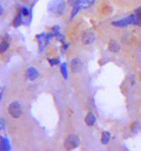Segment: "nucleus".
I'll return each mask as SVG.
<instances>
[{
	"instance_id": "15",
	"label": "nucleus",
	"mask_w": 141,
	"mask_h": 151,
	"mask_svg": "<svg viewBox=\"0 0 141 151\" xmlns=\"http://www.w3.org/2000/svg\"><path fill=\"white\" fill-rule=\"evenodd\" d=\"M22 23H23V15H22V13H19V14H17L16 17H15L13 25L15 28H18V27H20L22 25Z\"/></svg>"
},
{
	"instance_id": "23",
	"label": "nucleus",
	"mask_w": 141,
	"mask_h": 151,
	"mask_svg": "<svg viewBox=\"0 0 141 151\" xmlns=\"http://www.w3.org/2000/svg\"><path fill=\"white\" fill-rule=\"evenodd\" d=\"M3 13V8H2V6L0 5V15H1Z\"/></svg>"
},
{
	"instance_id": "9",
	"label": "nucleus",
	"mask_w": 141,
	"mask_h": 151,
	"mask_svg": "<svg viewBox=\"0 0 141 151\" xmlns=\"http://www.w3.org/2000/svg\"><path fill=\"white\" fill-rule=\"evenodd\" d=\"M108 49H109L110 52L113 53H118L120 50H121V45L117 40H114V39H111L108 43Z\"/></svg>"
},
{
	"instance_id": "12",
	"label": "nucleus",
	"mask_w": 141,
	"mask_h": 151,
	"mask_svg": "<svg viewBox=\"0 0 141 151\" xmlns=\"http://www.w3.org/2000/svg\"><path fill=\"white\" fill-rule=\"evenodd\" d=\"M111 140V134L109 132L105 131L102 132V135H101V143L104 144V145H107L108 143L110 142Z\"/></svg>"
},
{
	"instance_id": "7",
	"label": "nucleus",
	"mask_w": 141,
	"mask_h": 151,
	"mask_svg": "<svg viewBox=\"0 0 141 151\" xmlns=\"http://www.w3.org/2000/svg\"><path fill=\"white\" fill-rule=\"evenodd\" d=\"M95 38L96 37H95L94 32H92L90 31H87V32H84L82 34V44H84V45H90L95 41Z\"/></svg>"
},
{
	"instance_id": "11",
	"label": "nucleus",
	"mask_w": 141,
	"mask_h": 151,
	"mask_svg": "<svg viewBox=\"0 0 141 151\" xmlns=\"http://www.w3.org/2000/svg\"><path fill=\"white\" fill-rule=\"evenodd\" d=\"M84 122L86 124V126H88V127L94 126L95 123H96V117H95V115L92 113V112H89L87 115H86V117H85V119H84Z\"/></svg>"
},
{
	"instance_id": "19",
	"label": "nucleus",
	"mask_w": 141,
	"mask_h": 151,
	"mask_svg": "<svg viewBox=\"0 0 141 151\" xmlns=\"http://www.w3.org/2000/svg\"><path fill=\"white\" fill-rule=\"evenodd\" d=\"M21 13H22V15L24 17H28L29 15V8H26V7H22L21 8Z\"/></svg>"
},
{
	"instance_id": "6",
	"label": "nucleus",
	"mask_w": 141,
	"mask_h": 151,
	"mask_svg": "<svg viewBox=\"0 0 141 151\" xmlns=\"http://www.w3.org/2000/svg\"><path fill=\"white\" fill-rule=\"evenodd\" d=\"M71 70L74 74H79L82 70V61L79 57H76L71 61Z\"/></svg>"
},
{
	"instance_id": "5",
	"label": "nucleus",
	"mask_w": 141,
	"mask_h": 151,
	"mask_svg": "<svg viewBox=\"0 0 141 151\" xmlns=\"http://www.w3.org/2000/svg\"><path fill=\"white\" fill-rule=\"evenodd\" d=\"M52 37H54L53 34H45V32H42V34L37 35V39L38 46H39L40 51L44 50V48H45L46 45L49 43L50 39Z\"/></svg>"
},
{
	"instance_id": "22",
	"label": "nucleus",
	"mask_w": 141,
	"mask_h": 151,
	"mask_svg": "<svg viewBox=\"0 0 141 151\" xmlns=\"http://www.w3.org/2000/svg\"><path fill=\"white\" fill-rule=\"evenodd\" d=\"M5 126H6V124H5V121L4 119H0V131H3V129H5Z\"/></svg>"
},
{
	"instance_id": "17",
	"label": "nucleus",
	"mask_w": 141,
	"mask_h": 151,
	"mask_svg": "<svg viewBox=\"0 0 141 151\" xmlns=\"http://www.w3.org/2000/svg\"><path fill=\"white\" fill-rule=\"evenodd\" d=\"M130 129H131V132H132L133 134H136V132H138L139 129H140L139 123L138 122H133L132 125H131V127H130Z\"/></svg>"
},
{
	"instance_id": "8",
	"label": "nucleus",
	"mask_w": 141,
	"mask_h": 151,
	"mask_svg": "<svg viewBox=\"0 0 141 151\" xmlns=\"http://www.w3.org/2000/svg\"><path fill=\"white\" fill-rule=\"evenodd\" d=\"M38 76H39V73H38V71L35 68L29 67V68L26 69V78H28L29 81H35L38 78Z\"/></svg>"
},
{
	"instance_id": "3",
	"label": "nucleus",
	"mask_w": 141,
	"mask_h": 151,
	"mask_svg": "<svg viewBox=\"0 0 141 151\" xmlns=\"http://www.w3.org/2000/svg\"><path fill=\"white\" fill-rule=\"evenodd\" d=\"M8 112L12 118H14V119H19L23 114L22 105H21L19 101L11 102L8 107Z\"/></svg>"
},
{
	"instance_id": "2",
	"label": "nucleus",
	"mask_w": 141,
	"mask_h": 151,
	"mask_svg": "<svg viewBox=\"0 0 141 151\" xmlns=\"http://www.w3.org/2000/svg\"><path fill=\"white\" fill-rule=\"evenodd\" d=\"M80 144V138L77 134H69L64 141V146L67 150H73L79 147Z\"/></svg>"
},
{
	"instance_id": "10",
	"label": "nucleus",
	"mask_w": 141,
	"mask_h": 151,
	"mask_svg": "<svg viewBox=\"0 0 141 151\" xmlns=\"http://www.w3.org/2000/svg\"><path fill=\"white\" fill-rule=\"evenodd\" d=\"M11 149L10 142L7 137H0V150L1 151H8Z\"/></svg>"
},
{
	"instance_id": "18",
	"label": "nucleus",
	"mask_w": 141,
	"mask_h": 151,
	"mask_svg": "<svg viewBox=\"0 0 141 151\" xmlns=\"http://www.w3.org/2000/svg\"><path fill=\"white\" fill-rule=\"evenodd\" d=\"M80 8H82V7H80V5L79 6H74L73 10H72V13H71V20H73L74 18L76 17V15L79 13Z\"/></svg>"
},
{
	"instance_id": "21",
	"label": "nucleus",
	"mask_w": 141,
	"mask_h": 151,
	"mask_svg": "<svg viewBox=\"0 0 141 151\" xmlns=\"http://www.w3.org/2000/svg\"><path fill=\"white\" fill-rule=\"evenodd\" d=\"M48 62L50 63L51 66H56L57 64L60 63V60L59 59H48Z\"/></svg>"
},
{
	"instance_id": "4",
	"label": "nucleus",
	"mask_w": 141,
	"mask_h": 151,
	"mask_svg": "<svg viewBox=\"0 0 141 151\" xmlns=\"http://www.w3.org/2000/svg\"><path fill=\"white\" fill-rule=\"evenodd\" d=\"M135 21H136V15L131 14L130 16L125 17L122 20L112 22V25L114 27H117V28H125V27H127L130 25H135Z\"/></svg>"
},
{
	"instance_id": "14",
	"label": "nucleus",
	"mask_w": 141,
	"mask_h": 151,
	"mask_svg": "<svg viewBox=\"0 0 141 151\" xmlns=\"http://www.w3.org/2000/svg\"><path fill=\"white\" fill-rule=\"evenodd\" d=\"M60 70H61V74L64 77L65 80H68L69 75H68V67H67V63H62L60 65Z\"/></svg>"
},
{
	"instance_id": "1",
	"label": "nucleus",
	"mask_w": 141,
	"mask_h": 151,
	"mask_svg": "<svg viewBox=\"0 0 141 151\" xmlns=\"http://www.w3.org/2000/svg\"><path fill=\"white\" fill-rule=\"evenodd\" d=\"M66 10V2L64 0H52L48 5V11L55 16H61Z\"/></svg>"
},
{
	"instance_id": "20",
	"label": "nucleus",
	"mask_w": 141,
	"mask_h": 151,
	"mask_svg": "<svg viewBox=\"0 0 141 151\" xmlns=\"http://www.w3.org/2000/svg\"><path fill=\"white\" fill-rule=\"evenodd\" d=\"M80 3H82V0H69V4L74 6H79Z\"/></svg>"
},
{
	"instance_id": "13",
	"label": "nucleus",
	"mask_w": 141,
	"mask_h": 151,
	"mask_svg": "<svg viewBox=\"0 0 141 151\" xmlns=\"http://www.w3.org/2000/svg\"><path fill=\"white\" fill-rule=\"evenodd\" d=\"M96 0H82V3H80V7L82 9H88L92 7L94 5Z\"/></svg>"
},
{
	"instance_id": "16",
	"label": "nucleus",
	"mask_w": 141,
	"mask_h": 151,
	"mask_svg": "<svg viewBox=\"0 0 141 151\" xmlns=\"http://www.w3.org/2000/svg\"><path fill=\"white\" fill-rule=\"evenodd\" d=\"M8 48H9V43L7 42V40H4L3 42H1V43H0V53L5 52Z\"/></svg>"
}]
</instances>
